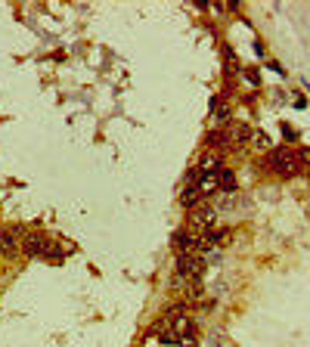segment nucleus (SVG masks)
<instances>
[{
  "mask_svg": "<svg viewBox=\"0 0 310 347\" xmlns=\"http://www.w3.org/2000/svg\"><path fill=\"white\" fill-rule=\"evenodd\" d=\"M236 208H239V198H236V195L230 192V198H227V202H224L221 208H214V211H236Z\"/></svg>",
  "mask_w": 310,
  "mask_h": 347,
  "instance_id": "nucleus-15",
  "label": "nucleus"
},
{
  "mask_svg": "<svg viewBox=\"0 0 310 347\" xmlns=\"http://www.w3.org/2000/svg\"><path fill=\"white\" fill-rule=\"evenodd\" d=\"M0 251L4 254H19V245H16V239H13V233H0Z\"/></svg>",
  "mask_w": 310,
  "mask_h": 347,
  "instance_id": "nucleus-11",
  "label": "nucleus"
},
{
  "mask_svg": "<svg viewBox=\"0 0 310 347\" xmlns=\"http://www.w3.org/2000/svg\"><path fill=\"white\" fill-rule=\"evenodd\" d=\"M227 10H230V13H239V10H242V4H239V0H230Z\"/></svg>",
  "mask_w": 310,
  "mask_h": 347,
  "instance_id": "nucleus-18",
  "label": "nucleus"
},
{
  "mask_svg": "<svg viewBox=\"0 0 310 347\" xmlns=\"http://www.w3.org/2000/svg\"><path fill=\"white\" fill-rule=\"evenodd\" d=\"M227 134H230V143H233V146H248V143L254 140V131H251L248 124H242V121L230 124V127H227Z\"/></svg>",
  "mask_w": 310,
  "mask_h": 347,
  "instance_id": "nucleus-6",
  "label": "nucleus"
},
{
  "mask_svg": "<svg viewBox=\"0 0 310 347\" xmlns=\"http://www.w3.org/2000/svg\"><path fill=\"white\" fill-rule=\"evenodd\" d=\"M254 143H258V149H264V152H270V149H273V140H270L264 131H254Z\"/></svg>",
  "mask_w": 310,
  "mask_h": 347,
  "instance_id": "nucleus-12",
  "label": "nucleus"
},
{
  "mask_svg": "<svg viewBox=\"0 0 310 347\" xmlns=\"http://www.w3.org/2000/svg\"><path fill=\"white\" fill-rule=\"evenodd\" d=\"M267 65H270V68H273V71H279V78H282V75H285V71H282V65H279V62H273V59H270V62H267Z\"/></svg>",
  "mask_w": 310,
  "mask_h": 347,
  "instance_id": "nucleus-19",
  "label": "nucleus"
},
{
  "mask_svg": "<svg viewBox=\"0 0 310 347\" xmlns=\"http://www.w3.org/2000/svg\"><path fill=\"white\" fill-rule=\"evenodd\" d=\"M205 202V198H202V192H198L195 186H183V189H180V205H183L186 211H192V208H198V205H202Z\"/></svg>",
  "mask_w": 310,
  "mask_h": 347,
  "instance_id": "nucleus-7",
  "label": "nucleus"
},
{
  "mask_svg": "<svg viewBox=\"0 0 310 347\" xmlns=\"http://www.w3.org/2000/svg\"><path fill=\"white\" fill-rule=\"evenodd\" d=\"M177 273L183 279H202L205 276V258H195V254H177Z\"/></svg>",
  "mask_w": 310,
  "mask_h": 347,
  "instance_id": "nucleus-3",
  "label": "nucleus"
},
{
  "mask_svg": "<svg viewBox=\"0 0 310 347\" xmlns=\"http://www.w3.org/2000/svg\"><path fill=\"white\" fill-rule=\"evenodd\" d=\"M298 158H301V164H307V168H310V149H301Z\"/></svg>",
  "mask_w": 310,
  "mask_h": 347,
  "instance_id": "nucleus-17",
  "label": "nucleus"
},
{
  "mask_svg": "<svg viewBox=\"0 0 310 347\" xmlns=\"http://www.w3.org/2000/svg\"><path fill=\"white\" fill-rule=\"evenodd\" d=\"M267 164H270V171L276 174V177H298L301 174V158H298V152L295 149H288V146H273V149L267 152Z\"/></svg>",
  "mask_w": 310,
  "mask_h": 347,
  "instance_id": "nucleus-1",
  "label": "nucleus"
},
{
  "mask_svg": "<svg viewBox=\"0 0 310 347\" xmlns=\"http://www.w3.org/2000/svg\"><path fill=\"white\" fill-rule=\"evenodd\" d=\"M291 105H295V108H304V105H307V99H304V96H295V102H291Z\"/></svg>",
  "mask_w": 310,
  "mask_h": 347,
  "instance_id": "nucleus-20",
  "label": "nucleus"
},
{
  "mask_svg": "<svg viewBox=\"0 0 310 347\" xmlns=\"http://www.w3.org/2000/svg\"><path fill=\"white\" fill-rule=\"evenodd\" d=\"M195 189L202 192V198L211 195V192H217V174H202V177H198V183H195Z\"/></svg>",
  "mask_w": 310,
  "mask_h": 347,
  "instance_id": "nucleus-9",
  "label": "nucleus"
},
{
  "mask_svg": "<svg viewBox=\"0 0 310 347\" xmlns=\"http://www.w3.org/2000/svg\"><path fill=\"white\" fill-rule=\"evenodd\" d=\"M304 87H307V90H310V81H307V78H304Z\"/></svg>",
  "mask_w": 310,
  "mask_h": 347,
  "instance_id": "nucleus-21",
  "label": "nucleus"
},
{
  "mask_svg": "<svg viewBox=\"0 0 310 347\" xmlns=\"http://www.w3.org/2000/svg\"><path fill=\"white\" fill-rule=\"evenodd\" d=\"M44 248H47L44 233H28L22 239V254H28V258H44Z\"/></svg>",
  "mask_w": 310,
  "mask_h": 347,
  "instance_id": "nucleus-5",
  "label": "nucleus"
},
{
  "mask_svg": "<svg viewBox=\"0 0 310 347\" xmlns=\"http://www.w3.org/2000/svg\"><path fill=\"white\" fill-rule=\"evenodd\" d=\"M221 161H224V152L205 149L202 155H198V164H195V168L202 171V174H217V171H221Z\"/></svg>",
  "mask_w": 310,
  "mask_h": 347,
  "instance_id": "nucleus-4",
  "label": "nucleus"
},
{
  "mask_svg": "<svg viewBox=\"0 0 310 347\" xmlns=\"http://www.w3.org/2000/svg\"><path fill=\"white\" fill-rule=\"evenodd\" d=\"M171 245H174L177 254H186V248H189V233H186V229H177V233L171 236Z\"/></svg>",
  "mask_w": 310,
  "mask_h": 347,
  "instance_id": "nucleus-10",
  "label": "nucleus"
},
{
  "mask_svg": "<svg viewBox=\"0 0 310 347\" xmlns=\"http://www.w3.org/2000/svg\"><path fill=\"white\" fill-rule=\"evenodd\" d=\"M242 78H245L248 84L258 87V84H261V71H258V68H242Z\"/></svg>",
  "mask_w": 310,
  "mask_h": 347,
  "instance_id": "nucleus-14",
  "label": "nucleus"
},
{
  "mask_svg": "<svg viewBox=\"0 0 310 347\" xmlns=\"http://www.w3.org/2000/svg\"><path fill=\"white\" fill-rule=\"evenodd\" d=\"M186 223H189V229L192 233H208V229H214V223H217V211L211 208V205H198V208H192L189 211V217H186Z\"/></svg>",
  "mask_w": 310,
  "mask_h": 347,
  "instance_id": "nucleus-2",
  "label": "nucleus"
},
{
  "mask_svg": "<svg viewBox=\"0 0 310 347\" xmlns=\"http://www.w3.org/2000/svg\"><path fill=\"white\" fill-rule=\"evenodd\" d=\"M282 131H285L288 140H298V134H295V127H291V124H282Z\"/></svg>",
  "mask_w": 310,
  "mask_h": 347,
  "instance_id": "nucleus-16",
  "label": "nucleus"
},
{
  "mask_svg": "<svg viewBox=\"0 0 310 347\" xmlns=\"http://www.w3.org/2000/svg\"><path fill=\"white\" fill-rule=\"evenodd\" d=\"M217 189H224V192H236V174L221 168L217 171Z\"/></svg>",
  "mask_w": 310,
  "mask_h": 347,
  "instance_id": "nucleus-8",
  "label": "nucleus"
},
{
  "mask_svg": "<svg viewBox=\"0 0 310 347\" xmlns=\"http://www.w3.org/2000/svg\"><path fill=\"white\" fill-rule=\"evenodd\" d=\"M198 177H202V171H198V168H189V171L183 174V186H195Z\"/></svg>",
  "mask_w": 310,
  "mask_h": 347,
  "instance_id": "nucleus-13",
  "label": "nucleus"
}]
</instances>
